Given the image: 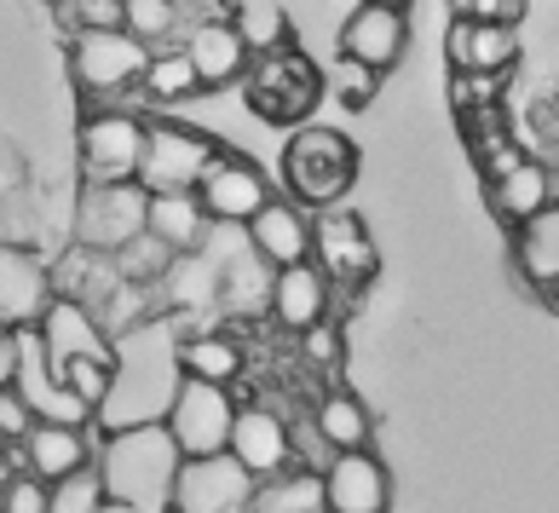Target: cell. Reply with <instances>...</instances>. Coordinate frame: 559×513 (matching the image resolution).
Listing matches in <instances>:
<instances>
[{
  "label": "cell",
  "instance_id": "cell-27",
  "mask_svg": "<svg viewBox=\"0 0 559 513\" xmlns=\"http://www.w3.org/2000/svg\"><path fill=\"white\" fill-rule=\"evenodd\" d=\"M139 87H144V98H156V105H179V98L209 93V87H202V70L191 64V52H185V47L151 52V70H144Z\"/></svg>",
  "mask_w": 559,
  "mask_h": 513
},
{
  "label": "cell",
  "instance_id": "cell-3",
  "mask_svg": "<svg viewBox=\"0 0 559 513\" xmlns=\"http://www.w3.org/2000/svg\"><path fill=\"white\" fill-rule=\"evenodd\" d=\"M151 40H139L133 29H87L70 40V75L87 110H116V98L139 87L144 70H151Z\"/></svg>",
  "mask_w": 559,
  "mask_h": 513
},
{
  "label": "cell",
  "instance_id": "cell-40",
  "mask_svg": "<svg viewBox=\"0 0 559 513\" xmlns=\"http://www.w3.org/2000/svg\"><path fill=\"white\" fill-rule=\"evenodd\" d=\"M35 427V409H29V398L17 393V386H0V439H24Z\"/></svg>",
  "mask_w": 559,
  "mask_h": 513
},
{
  "label": "cell",
  "instance_id": "cell-18",
  "mask_svg": "<svg viewBox=\"0 0 559 513\" xmlns=\"http://www.w3.org/2000/svg\"><path fill=\"white\" fill-rule=\"evenodd\" d=\"M329 300H335V283H329V272H323L318 260H300V265H283V272H272V295H265L272 318L283 323L288 335L318 330V323L329 318Z\"/></svg>",
  "mask_w": 559,
  "mask_h": 513
},
{
  "label": "cell",
  "instance_id": "cell-20",
  "mask_svg": "<svg viewBox=\"0 0 559 513\" xmlns=\"http://www.w3.org/2000/svg\"><path fill=\"white\" fill-rule=\"evenodd\" d=\"M231 456L248 467L254 479H283L288 474V462H295V433H288V421L272 416V409H260V404H242V416H237V433H231Z\"/></svg>",
  "mask_w": 559,
  "mask_h": 513
},
{
  "label": "cell",
  "instance_id": "cell-7",
  "mask_svg": "<svg viewBox=\"0 0 559 513\" xmlns=\"http://www.w3.org/2000/svg\"><path fill=\"white\" fill-rule=\"evenodd\" d=\"M139 231H151V191L139 179L121 184H81L75 196V242L98 254L128 249Z\"/></svg>",
  "mask_w": 559,
  "mask_h": 513
},
{
  "label": "cell",
  "instance_id": "cell-30",
  "mask_svg": "<svg viewBox=\"0 0 559 513\" xmlns=\"http://www.w3.org/2000/svg\"><path fill=\"white\" fill-rule=\"evenodd\" d=\"M520 265H525V277L536 283V289H548V283L559 277V202L520 231Z\"/></svg>",
  "mask_w": 559,
  "mask_h": 513
},
{
  "label": "cell",
  "instance_id": "cell-10",
  "mask_svg": "<svg viewBox=\"0 0 559 513\" xmlns=\"http://www.w3.org/2000/svg\"><path fill=\"white\" fill-rule=\"evenodd\" d=\"M265 479L225 450V456H185L179 485H174V513H254Z\"/></svg>",
  "mask_w": 559,
  "mask_h": 513
},
{
  "label": "cell",
  "instance_id": "cell-14",
  "mask_svg": "<svg viewBox=\"0 0 559 513\" xmlns=\"http://www.w3.org/2000/svg\"><path fill=\"white\" fill-rule=\"evenodd\" d=\"M323 513H386L392 479L369 450H335V462L318 474Z\"/></svg>",
  "mask_w": 559,
  "mask_h": 513
},
{
  "label": "cell",
  "instance_id": "cell-35",
  "mask_svg": "<svg viewBox=\"0 0 559 513\" xmlns=\"http://www.w3.org/2000/svg\"><path fill=\"white\" fill-rule=\"evenodd\" d=\"M58 375H64L70 393L81 404H93V416H98L105 398H110V386H116V363H105V358H70V363H58Z\"/></svg>",
  "mask_w": 559,
  "mask_h": 513
},
{
  "label": "cell",
  "instance_id": "cell-11",
  "mask_svg": "<svg viewBox=\"0 0 559 513\" xmlns=\"http://www.w3.org/2000/svg\"><path fill=\"white\" fill-rule=\"evenodd\" d=\"M12 386L29 398V409H35V421H64V427H98V416H93V404H81L75 393H70V381L52 369V358H47V346H40V335L35 330H17V375H12Z\"/></svg>",
  "mask_w": 559,
  "mask_h": 513
},
{
  "label": "cell",
  "instance_id": "cell-1",
  "mask_svg": "<svg viewBox=\"0 0 559 513\" xmlns=\"http://www.w3.org/2000/svg\"><path fill=\"white\" fill-rule=\"evenodd\" d=\"M185 335L191 330H185L179 312H151L139 330L116 335V386L98 409V433L168 421L185 386Z\"/></svg>",
  "mask_w": 559,
  "mask_h": 513
},
{
  "label": "cell",
  "instance_id": "cell-15",
  "mask_svg": "<svg viewBox=\"0 0 559 513\" xmlns=\"http://www.w3.org/2000/svg\"><path fill=\"white\" fill-rule=\"evenodd\" d=\"M197 196H202V208L214 214V225H248V219L265 208V202H272V184H265V174L248 156L219 151L209 179L197 184Z\"/></svg>",
  "mask_w": 559,
  "mask_h": 513
},
{
  "label": "cell",
  "instance_id": "cell-39",
  "mask_svg": "<svg viewBox=\"0 0 559 513\" xmlns=\"http://www.w3.org/2000/svg\"><path fill=\"white\" fill-rule=\"evenodd\" d=\"M7 513H52V485L24 467L17 479H7Z\"/></svg>",
  "mask_w": 559,
  "mask_h": 513
},
{
  "label": "cell",
  "instance_id": "cell-45",
  "mask_svg": "<svg viewBox=\"0 0 559 513\" xmlns=\"http://www.w3.org/2000/svg\"><path fill=\"white\" fill-rule=\"evenodd\" d=\"M543 295H548V300H554V306H559V277H554V283H548V289H543Z\"/></svg>",
  "mask_w": 559,
  "mask_h": 513
},
{
  "label": "cell",
  "instance_id": "cell-37",
  "mask_svg": "<svg viewBox=\"0 0 559 513\" xmlns=\"http://www.w3.org/2000/svg\"><path fill=\"white\" fill-rule=\"evenodd\" d=\"M128 29L139 40H168L179 29V0H128Z\"/></svg>",
  "mask_w": 559,
  "mask_h": 513
},
{
  "label": "cell",
  "instance_id": "cell-46",
  "mask_svg": "<svg viewBox=\"0 0 559 513\" xmlns=\"http://www.w3.org/2000/svg\"><path fill=\"white\" fill-rule=\"evenodd\" d=\"M376 7H399V12H404V7H409V0H376Z\"/></svg>",
  "mask_w": 559,
  "mask_h": 513
},
{
  "label": "cell",
  "instance_id": "cell-26",
  "mask_svg": "<svg viewBox=\"0 0 559 513\" xmlns=\"http://www.w3.org/2000/svg\"><path fill=\"white\" fill-rule=\"evenodd\" d=\"M219 300V265L202 260V254H179L174 272L156 283V312H197V306H214Z\"/></svg>",
  "mask_w": 559,
  "mask_h": 513
},
{
  "label": "cell",
  "instance_id": "cell-6",
  "mask_svg": "<svg viewBox=\"0 0 559 513\" xmlns=\"http://www.w3.org/2000/svg\"><path fill=\"white\" fill-rule=\"evenodd\" d=\"M144 139H151V121H139L133 110H87V116H81V133H75L81 179H87V184L139 179Z\"/></svg>",
  "mask_w": 559,
  "mask_h": 513
},
{
  "label": "cell",
  "instance_id": "cell-13",
  "mask_svg": "<svg viewBox=\"0 0 559 513\" xmlns=\"http://www.w3.org/2000/svg\"><path fill=\"white\" fill-rule=\"evenodd\" d=\"M242 231H248L254 260L272 265V272L312 260V249H318V219H306V202H295V196H272Z\"/></svg>",
  "mask_w": 559,
  "mask_h": 513
},
{
  "label": "cell",
  "instance_id": "cell-36",
  "mask_svg": "<svg viewBox=\"0 0 559 513\" xmlns=\"http://www.w3.org/2000/svg\"><path fill=\"white\" fill-rule=\"evenodd\" d=\"M502 81L496 70H450V110L467 116V110H490L502 98Z\"/></svg>",
  "mask_w": 559,
  "mask_h": 513
},
{
  "label": "cell",
  "instance_id": "cell-12",
  "mask_svg": "<svg viewBox=\"0 0 559 513\" xmlns=\"http://www.w3.org/2000/svg\"><path fill=\"white\" fill-rule=\"evenodd\" d=\"M58 300V272L24 242H0V318L12 330H40Z\"/></svg>",
  "mask_w": 559,
  "mask_h": 513
},
{
  "label": "cell",
  "instance_id": "cell-48",
  "mask_svg": "<svg viewBox=\"0 0 559 513\" xmlns=\"http://www.w3.org/2000/svg\"><path fill=\"white\" fill-rule=\"evenodd\" d=\"M47 7H64V0H47Z\"/></svg>",
  "mask_w": 559,
  "mask_h": 513
},
{
  "label": "cell",
  "instance_id": "cell-29",
  "mask_svg": "<svg viewBox=\"0 0 559 513\" xmlns=\"http://www.w3.org/2000/svg\"><path fill=\"white\" fill-rule=\"evenodd\" d=\"M312 421H318V433L335 450H369V409L352 393H323Z\"/></svg>",
  "mask_w": 559,
  "mask_h": 513
},
{
  "label": "cell",
  "instance_id": "cell-24",
  "mask_svg": "<svg viewBox=\"0 0 559 513\" xmlns=\"http://www.w3.org/2000/svg\"><path fill=\"white\" fill-rule=\"evenodd\" d=\"M490 208L502 225H513V231H525L531 219H543L554 208V174L543 168V162H520V168H508L502 179H490Z\"/></svg>",
  "mask_w": 559,
  "mask_h": 513
},
{
  "label": "cell",
  "instance_id": "cell-21",
  "mask_svg": "<svg viewBox=\"0 0 559 513\" xmlns=\"http://www.w3.org/2000/svg\"><path fill=\"white\" fill-rule=\"evenodd\" d=\"M93 439H105V433H93V427H64V421H35L24 433V467L35 479L58 485V479H70V474L98 462Z\"/></svg>",
  "mask_w": 559,
  "mask_h": 513
},
{
  "label": "cell",
  "instance_id": "cell-44",
  "mask_svg": "<svg viewBox=\"0 0 559 513\" xmlns=\"http://www.w3.org/2000/svg\"><path fill=\"white\" fill-rule=\"evenodd\" d=\"M12 375H17V330L0 318V386H12Z\"/></svg>",
  "mask_w": 559,
  "mask_h": 513
},
{
  "label": "cell",
  "instance_id": "cell-19",
  "mask_svg": "<svg viewBox=\"0 0 559 513\" xmlns=\"http://www.w3.org/2000/svg\"><path fill=\"white\" fill-rule=\"evenodd\" d=\"M341 52L352 58H364L369 70H399L404 64V52H409V24H404V12L399 7H376V0H364L358 12L341 24Z\"/></svg>",
  "mask_w": 559,
  "mask_h": 513
},
{
  "label": "cell",
  "instance_id": "cell-34",
  "mask_svg": "<svg viewBox=\"0 0 559 513\" xmlns=\"http://www.w3.org/2000/svg\"><path fill=\"white\" fill-rule=\"evenodd\" d=\"M329 93H335L341 105L364 110V105H376V93H381V70H369L364 58L341 52V58H335V70H329Z\"/></svg>",
  "mask_w": 559,
  "mask_h": 513
},
{
  "label": "cell",
  "instance_id": "cell-38",
  "mask_svg": "<svg viewBox=\"0 0 559 513\" xmlns=\"http://www.w3.org/2000/svg\"><path fill=\"white\" fill-rule=\"evenodd\" d=\"M237 29H242V40H248V52H277V47H288V24H283L277 7H242Z\"/></svg>",
  "mask_w": 559,
  "mask_h": 513
},
{
  "label": "cell",
  "instance_id": "cell-41",
  "mask_svg": "<svg viewBox=\"0 0 559 513\" xmlns=\"http://www.w3.org/2000/svg\"><path fill=\"white\" fill-rule=\"evenodd\" d=\"M300 341H306V358H312L318 369H329V363H341V330H335V323H329V318L318 323V330H306Z\"/></svg>",
  "mask_w": 559,
  "mask_h": 513
},
{
  "label": "cell",
  "instance_id": "cell-4",
  "mask_svg": "<svg viewBox=\"0 0 559 513\" xmlns=\"http://www.w3.org/2000/svg\"><path fill=\"white\" fill-rule=\"evenodd\" d=\"M358 179V151L335 128H295L283 145V184L306 208H335Z\"/></svg>",
  "mask_w": 559,
  "mask_h": 513
},
{
  "label": "cell",
  "instance_id": "cell-43",
  "mask_svg": "<svg viewBox=\"0 0 559 513\" xmlns=\"http://www.w3.org/2000/svg\"><path fill=\"white\" fill-rule=\"evenodd\" d=\"M17 191H24V156L0 139V202H12Z\"/></svg>",
  "mask_w": 559,
  "mask_h": 513
},
{
  "label": "cell",
  "instance_id": "cell-5",
  "mask_svg": "<svg viewBox=\"0 0 559 513\" xmlns=\"http://www.w3.org/2000/svg\"><path fill=\"white\" fill-rule=\"evenodd\" d=\"M323 93V75L312 70V58H300L295 47H277V52H254V64L242 75V98L248 110L272 128H288V121L312 116Z\"/></svg>",
  "mask_w": 559,
  "mask_h": 513
},
{
  "label": "cell",
  "instance_id": "cell-23",
  "mask_svg": "<svg viewBox=\"0 0 559 513\" xmlns=\"http://www.w3.org/2000/svg\"><path fill=\"white\" fill-rule=\"evenodd\" d=\"M185 52H191V64L202 70V87H231V81L248 75V40L237 24H225V17H202V24L185 35Z\"/></svg>",
  "mask_w": 559,
  "mask_h": 513
},
{
  "label": "cell",
  "instance_id": "cell-17",
  "mask_svg": "<svg viewBox=\"0 0 559 513\" xmlns=\"http://www.w3.org/2000/svg\"><path fill=\"white\" fill-rule=\"evenodd\" d=\"M40 346H47V358H52V369L58 363H70V358H105V363H116V335L98 323V312L87 300H75V295H58L52 300V312L40 318Z\"/></svg>",
  "mask_w": 559,
  "mask_h": 513
},
{
  "label": "cell",
  "instance_id": "cell-32",
  "mask_svg": "<svg viewBox=\"0 0 559 513\" xmlns=\"http://www.w3.org/2000/svg\"><path fill=\"white\" fill-rule=\"evenodd\" d=\"M52 12H58V29L70 40L87 29H128V0H64Z\"/></svg>",
  "mask_w": 559,
  "mask_h": 513
},
{
  "label": "cell",
  "instance_id": "cell-25",
  "mask_svg": "<svg viewBox=\"0 0 559 513\" xmlns=\"http://www.w3.org/2000/svg\"><path fill=\"white\" fill-rule=\"evenodd\" d=\"M151 231H156L162 242H174L179 254H191V249H202V242H209L214 214L202 208L197 191H156V196H151Z\"/></svg>",
  "mask_w": 559,
  "mask_h": 513
},
{
  "label": "cell",
  "instance_id": "cell-31",
  "mask_svg": "<svg viewBox=\"0 0 559 513\" xmlns=\"http://www.w3.org/2000/svg\"><path fill=\"white\" fill-rule=\"evenodd\" d=\"M174 260H179L174 242H162L156 231H139L128 249H116V272L133 277V283H144V289H156V283L174 272Z\"/></svg>",
  "mask_w": 559,
  "mask_h": 513
},
{
  "label": "cell",
  "instance_id": "cell-9",
  "mask_svg": "<svg viewBox=\"0 0 559 513\" xmlns=\"http://www.w3.org/2000/svg\"><path fill=\"white\" fill-rule=\"evenodd\" d=\"M219 162V145L209 133L185 128V121H151L144 139V162H139V184L144 191H197L209 168Z\"/></svg>",
  "mask_w": 559,
  "mask_h": 513
},
{
  "label": "cell",
  "instance_id": "cell-42",
  "mask_svg": "<svg viewBox=\"0 0 559 513\" xmlns=\"http://www.w3.org/2000/svg\"><path fill=\"white\" fill-rule=\"evenodd\" d=\"M455 17H502V24H520L525 0H450Z\"/></svg>",
  "mask_w": 559,
  "mask_h": 513
},
{
  "label": "cell",
  "instance_id": "cell-2",
  "mask_svg": "<svg viewBox=\"0 0 559 513\" xmlns=\"http://www.w3.org/2000/svg\"><path fill=\"white\" fill-rule=\"evenodd\" d=\"M179 467H185V450L168 433V421L105 433V444H98V474H105L110 490L105 513H174Z\"/></svg>",
  "mask_w": 559,
  "mask_h": 513
},
{
  "label": "cell",
  "instance_id": "cell-47",
  "mask_svg": "<svg viewBox=\"0 0 559 513\" xmlns=\"http://www.w3.org/2000/svg\"><path fill=\"white\" fill-rule=\"evenodd\" d=\"M0 513H7V485H0Z\"/></svg>",
  "mask_w": 559,
  "mask_h": 513
},
{
  "label": "cell",
  "instance_id": "cell-16",
  "mask_svg": "<svg viewBox=\"0 0 559 513\" xmlns=\"http://www.w3.org/2000/svg\"><path fill=\"white\" fill-rule=\"evenodd\" d=\"M312 260L329 272V283H341V289H358V283L376 277V242H369L364 219L352 208H323L318 214V249Z\"/></svg>",
  "mask_w": 559,
  "mask_h": 513
},
{
  "label": "cell",
  "instance_id": "cell-28",
  "mask_svg": "<svg viewBox=\"0 0 559 513\" xmlns=\"http://www.w3.org/2000/svg\"><path fill=\"white\" fill-rule=\"evenodd\" d=\"M185 375H202V381H219V386H231L242 375V346L231 335H185Z\"/></svg>",
  "mask_w": 559,
  "mask_h": 513
},
{
  "label": "cell",
  "instance_id": "cell-8",
  "mask_svg": "<svg viewBox=\"0 0 559 513\" xmlns=\"http://www.w3.org/2000/svg\"><path fill=\"white\" fill-rule=\"evenodd\" d=\"M237 416H242V404L231 398V386L185 375L179 398L168 409V433L179 439L185 456H225L231 433H237Z\"/></svg>",
  "mask_w": 559,
  "mask_h": 513
},
{
  "label": "cell",
  "instance_id": "cell-22",
  "mask_svg": "<svg viewBox=\"0 0 559 513\" xmlns=\"http://www.w3.org/2000/svg\"><path fill=\"white\" fill-rule=\"evenodd\" d=\"M444 58H450V70L508 75L513 58H520V29L502 24V17H455L450 35H444Z\"/></svg>",
  "mask_w": 559,
  "mask_h": 513
},
{
  "label": "cell",
  "instance_id": "cell-33",
  "mask_svg": "<svg viewBox=\"0 0 559 513\" xmlns=\"http://www.w3.org/2000/svg\"><path fill=\"white\" fill-rule=\"evenodd\" d=\"M105 508H110V490H105V474H98V462L52 485V513H105Z\"/></svg>",
  "mask_w": 559,
  "mask_h": 513
}]
</instances>
